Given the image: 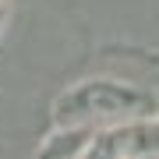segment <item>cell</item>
<instances>
[{"mask_svg":"<svg viewBox=\"0 0 159 159\" xmlns=\"http://www.w3.org/2000/svg\"><path fill=\"white\" fill-rule=\"evenodd\" d=\"M148 113H159L156 96L120 78H81L67 85L50 106L53 124H92V127Z\"/></svg>","mask_w":159,"mask_h":159,"instance_id":"6da1fadb","label":"cell"},{"mask_svg":"<svg viewBox=\"0 0 159 159\" xmlns=\"http://www.w3.org/2000/svg\"><path fill=\"white\" fill-rule=\"evenodd\" d=\"M85 156H159V113L102 124Z\"/></svg>","mask_w":159,"mask_h":159,"instance_id":"7a4b0ae2","label":"cell"},{"mask_svg":"<svg viewBox=\"0 0 159 159\" xmlns=\"http://www.w3.org/2000/svg\"><path fill=\"white\" fill-rule=\"evenodd\" d=\"M99 127L92 124H53V131H46V138L35 145V156L43 159H74L85 156L92 138H96Z\"/></svg>","mask_w":159,"mask_h":159,"instance_id":"3957f363","label":"cell"},{"mask_svg":"<svg viewBox=\"0 0 159 159\" xmlns=\"http://www.w3.org/2000/svg\"><path fill=\"white\" fill-rule=\"evenodd\" d=\"M11 18H14V0H0V46L11 32Z\"/></svg>","mask_w":159,"mask_h":159,"instance_id":"277c9868","label":"cell"}]
</instances>
